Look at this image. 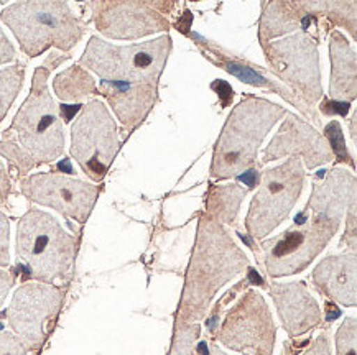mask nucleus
Listing matches in <instances>:
<instances>
[{
    "label": "nucleus",
    "mask_w": 357,
    "mask_h": 355,
    "mask_svg": "<svg viewBox=\"0 0 357 355\" xmlns=\"http://www.w3.org/2000/svg\"><path fill=\"white\" fill-rule=\"evenodd\" d=\"M277 327L267 301L257 290H247L229 309L216 339L242 355H272Z\"/></svg>",
    "instance_id": "11"
},
{
    "label": "nucleus",
    "mask_w": 357,
    "mask_h": 355,
    "mask_svg": "<svg viewBox=\"0 0 357 355\" xmlns=\"http://www.w3.org/2000/svg\"><path fill=\"white\" fill-rule=\"evenodd\" d=\"M25 79V65L17 63V65L8 66L6 70H0V122L6 118L10 111L12 104L15 102L17 95L20 94L22 86Z\"/></svg>",
    "instance_id": "24"
},
{
    "label": "nucleus",
    "mask_w": 357,
    "mask_h": 355,
    "mask_svg": "<svg viewBox=\"0 0 357 355\" xmlns=\"http://www.w3.org/2000/svg\"><path fill=\"white\" fill-rule=\"evenodd\" d=\"M10 265V222L0 212V268Z\"/></svg>",
    "instance_id": "29"
},
{
    "label": "nucleus",
    "mask_w": 357,
    "mask_h": 355,
    "mask_svg": "<svg viewBox=\"0 0 357 355\" xmlns=\"http://www.w3.org/2000/svg\"><path fill=\"white\" fill-rule=\"evenodd\" d=\"M198 349H199L198 355H227L226 352H222V350L219 349L216 344H213L211 347H209V352H208V344L206 342H199Z\"/></svg>",
    "instance_id": "38"
},
{
    "label": "nucleus",
    "mask_w": 357,
    "mask_h": 355,
    "mask_svg": "<svg viewBox=\"0 0 357 355\" xmlns=\"http://www.w3.org/2000/svg\"><path fill=\"white\" fill-rule=\"evenodd\" d=\"M173 42L170 35H162L150 42L117 47L91 36L79 65L96 72L102 81L126 84H158L170 58Z\"/></svg>",
    "instance_id": "6"
},
{
    "label": "nucleus",
    "mask_w": 357,
    "mask_h": 355,
    "mask_svg": "<svg viewBox=\"0 0 357 355\" xmlns=\"http://www.w3.org/2000/svg\"><path fill=\"white\" fill-rule=\"evenodd\" d=\"M245 196L247 189L241 188L239 184L213 186L208 194V201H206V216L222 226L236 224L241 204Z\"/></svg>",
    "instance_id": "21"
},
{
    "label": "nucleus",
    "mask_w": 357,
    "mask_h": 355,
    "mask_svg": "<svg viewBox=\"0 0 357 355\" xmlns=\"http://www.w3.org/2000/svg\"><path fill=\"white\" fill-rule=\"evenodd\" d=\"M303 7L314 15H324L333 24L344 26L356 40V2H303Z\"/></svg>",
    "instance_id": "23"
},
{
    "label": "nucleus",
    "mask_w": 357,
    "mask_h": 355,
    "mask_svg": "<svg viewBox=\"0 0 357 355\" xmlns=\"http://www.w3.org/2000/svg\"><path fill=\"white\" fill-rule=\"evenodd\" d=\"M357 320L356 316L346 317L336 332V354L357 355Z\"/></svg>",
    "instance_id": "28"
},
{
    "label": "nucleus",
    "mask_w": 357,
    "mask_h": 355,
    "mask_svg": "<svg viewBox=\"0 0 357 355\" xmlns=\"http://www.w3.org/2000/svg\"><path fill=\"white\" fill-rule=\"evenodd\" d=\"M287 109L264 97L247 95L229 113L213 153L211 178L226 181L241 176L257 163L259 148L264 139Z\"/></svg>",
    "instance_id": "3"
},
{
    "label": "nucleus",
    "mask_w": 357,
    "mask_h": 355,
    "mask_svg": "<svg viewBox=\"0 0 357 355\" xmlns=\"http://www.w3.org/2000/svg\"><path fill=\"white\" fill-rule=\"evenodd\" d=\"M0 18L30 58L53 47L70 52L86 31V25L66 2H17L3 8Z\"/></svg>",
    "instance_id": "5"
},
{
    "label": "nucleus",
    "mask_w": 357,
    "mask_h": 355,
    "mask_svg": "<svg viewBox=\"0 0 357 355\" xmlns=\"http://www.w3.org/2000/svg\"><path fill=\"white\" fill-rule=\"evenodd\" d=\"M63 299L65 290L40 281L24 283L13 293L7 309L8 326L29 352H36L45 344L50 324L58 316Z\"/></svg>",
    "instance_id": "12"
},
{
    "label": "nucleus",
    "mask_w": 357,
    "mask_h": 355,
    "mask_svg": "<svg viewBox=\"0 0 357 355\" xmlns=\"http://www.w3.org/2000/svg\"><path fill=\"white\" fill-rule=\"evenodd\" d=\"M22 194L31 203L52 207L65 217L84 224L98 201L99 188L58 173H36L20 183Z\"/></svg>",
    "instance_id": "13"
},
{
    "label": "nucleus",
    "mask_w": 357,
    "mask_h": 355,
    "mask_svg": "<svg viewBox=\"0 0 357 355\" xmlns=\"http://www.w3.org/2000/svg\"><path fill=\"white\" fill-rule=\"evenodd\" d=\"M268 70L283 81L301 106H314L323 97L318 40L298 33L262 47Z\"/></svg>",
    "instance_id": "9"
},
{
    "label": "nucleus",
    "mask_w": 357,
    "mask_h": 355,
    "mask_svg": "<svg viewBox=\"0 0 357 355\" xmlns=\"http://www.w3.org/2000/svg\"><path fill=\"white\" fill-rule=\"evenodd\" d=\"M219 56H222V61H219V65L224 66V70L227 72H231V74H234L236 77H239L241 81H244L247 84H252V86H257V88H268V89H273L277 90L278 89L270 83L268 79H265L264 76H260L255 72L252 68H247L242 65V63H237V61H232L231 58L227 56V54H219Z\"/></svg>",
    "instance_id": "26"
},
{
    "label": "nucleus",
    "mask_w": 357,
    "mask_h": 355,
    "mask_svg": "<svg viewBox=\"0 0 357 355\" xmlns=\"http://www.w3.org/2000/svg\"><path fill=\"white\" fill-rule=\"evenodd\" d=\"M305 211L311 212V219L301 212L295 219V227L262 244L264 267L270 278H282L306 270L340 230L341 216L319 209L305 207Z\"/></svg>",
    "instance_id": "7"
},
{
    "label": "nucleus",
    "mask_w": 357,
    "mask_h": 355,
    "mask_svg": "<svg viewBox=\"0 0 357 355\" xmlns=\"http://www.w3.org/2000/svg\"><path fill=\"white\" fill-rule=\"evenodd\" d=\"M311 24H318V15L306 10L303 2H264L259 20L260 47L298 29L308 33Z\"/></svg>",
    "instance_id": "19"
},
{
    "label": "nucleus",
    "mask_w": 357,
    "mask_h": 355,
    "mask_svg": "<svg viewBox=\"0 0 357 355\" xmlns=\"http://www.w3.org/2000/svg\"><path fill=\"white\" fill-rule=\"evenodd\" d=\"M15 250L31 278L54 285V281L70 278L76 258V239L52 214L31 207L17 224Z\"/></svg>",
    "instance_id": "4"
},
{
    "label": "nucleus",
    "mask_w": 357,
    "mask_h": 355,
    "mask_svg": "<svg viewBox=\"0 0 357 355\" xmlns=\"http://www.w3.org/2000/svg\"><path fill=\"white\" fill-rule=\"evenodd\" d=\"M211 89H214L219 94V99H221V106L222 107H227L229 104L232 102V99H234V90H232L231 84L226 83V81L216 79L211 84Z\"/></svg>",
    "instance_id": "34"
},
{
    "label": "nucleus",
    "mask_w": 357,
    "mask_h": 355,
    "mask_svg": "<svg viewBox=\"0 0 357 355\" xmlns=\"http://www.w3.org/2000/svg\"><path fill=\"white\" fill-rule=\"evenodd\" d=\"M10 193H12L10 178H8L6 165H3L2 160H0V206H3V204L7 203Z\"/></svg>",
    "instance_id": "35"
},
{
    "label": "nucleus",
    "mask_w": 357,
    "mask_h": 355,
    "mask_svg": "<svg viewBox=\"0 0 357 355\" xmlns=\"http://www.w3.org/2000/svg\"><path fill=\"white\" fill-rule=\"evenodd\" d=\"M53 66L45 63L36 68L31 79L29 97L13 117L10 129L15 139L3 136L0 142V155L20 173L35 166L58 160L65 152V130L59 117V107L48 90V77Z\"/></svg>",
    "instance_id": "2"
},
{
    "label": "nucleus",
    "mask_w": 357,
    "mask_h": 355,
    "mask_svg": "<svg viewBox=\"0 0 357 355\" xmlns=\"http://www.w3.org/2000/svg\"><path fill=\"white\" fill-rule=\"evenodd\" d=\"M268 291L290 338H301L321 324V309L303 283L272 281Z\"/></svg>",
    "instance_id": "16"
},
{
    "label": "nucleus",
    "mask_w": 357,
    "mask_h": 355,
    "mask_svg": "<svg viewBox=\"0 0 357 355\" xmlns=\"http://www.w3.org/2000/svg\"><path fill=\"white\" fill-rule=\"evenodd\" d=\"M121 148L116 120L104 102L89 101L82 106L71 127V157L96 183L107 175Z\"/></svg>",
    "instance_id": "10"
},
{
    "label": "nucleus",
    "mask_w": 357,
    "mask_h": 355,
    "mask_svg": "<svg viewBox=\"0 0 357 355\" xmlns=\"http://www.w3.org/2000/svg\"><path fill=\"white\" fill-rule=\"evenodd\" d=\"M13 283H15V278H13L12 273L0 268V308H2L3 301H6L8 291L12 290Z\"/></svg>",
    "instance_id": "36"
},
{
    "label": "nucleus",
    "mask_w": 357,
    "mask_h": 355,
    "mask_svg": "<svg viewBox=\"0 0 357 355\" xmlns=\"http://www.w3.org/2000/svg\"><path fill=\"white\" fill-rule=\"evenodd\" d=\"M98 93L111 104L112 111L127 130L145 120L158 101V84H126L100 81Z\"/></svg>",
    "instance_id": "17"
},
{
    "label": "nucleus",
    "mask_w": 357,
    "mask_h": 355,
    "mask_svg": "<svg viewBox=\"0 0 357 355\" xmlns=\"http://www.w3.org/2000/svg\"><path fill=\"white\" fill-rule=\"evenodd\" d=\"M249 267L229 230L209 216L199 219L178 309L180 322H199L224 285Z\"/></svg>",
    "instance_id": "1"
},
{
    "label": "nucleus",
    "mask_w": 357,
    "mask_h": 355,
    "mask_svg": "<svg viewBox=\"0 0 357 355\" xmlns=\"http://www.w3.org/2000/svg\"><path fill=\"white\" fill-rule=\"evenodd\" d=\"M0 355H29V349L12 331L0 332Z\"/></svg>",
    "instance_id": "30"
},
{
    "label": "nucleus",
    "mask_w": 357,
    "mask_h": 355,
    "mask_svg": "<svg viewBox=\"0 0 357 355\" xmlns=\"http://www.w3.org/2000/svg\"><path fill=\"white\" fill-rule=\"evenodd\" d=\"M351 124H352V132H351V134H352V140H356V112H354V116H352V122H351Z\"/></svg>",
    "instance_id": "40"
},
{
    "label": "nucleus",
    "mask_w": 357,
    "mask_h": 355,
    "mask_svg": "<svg viewBox=\"0 0 357 355\" xmlns=\"http://www.w3.org/2000/svg\"><path fill=\"white\" fill-rule=\"evenodd\" d=\"M93 22L99 33L114 40H137L167 31V10L173 3L150 2H89Z\"/></svg>",
    "instance_id": "14"
},
{
    "label": "nucleus",
    "mask_w": 357,
    "mask_h": 355,
    "mask_svg": "<svg viewBox=\"0 0 357 355\" xmlns=\"http://www.w3.org/2000/svg\"><path fill=\"white\" fill-rule=\"evenodd\" d=\"M324 139L328 140L329 147H331V152L334 157H336V161L341 163H347L354 168V160L347 152L346 143H344V136H342V130H341V124L337 120L329 122V124L324 127Z\"/></svg>",
    "instance_id": "27"
},
{
    "label": "nucleus",
    "mask_w": 357,
    "mask_h": 355,
    "mask_svg": "<svg viewBox=\"0 0 357 355\" xmlns=\"http://www.w3.org/2000/svg\"><path fill=\"white\" fill-rule=\"evenodd\" d=\"M296 157L305 161L308 170L334 160L328 140L296 113H288L272 142L265 148L262 163Z\"/></svg>",
    "instance_id": "15"
},
{
    "label": "nucleus",
    "mask_w": 357,
    "mask_h": 355,
    "mask_svg": "<svg viewBox=\"0 0 357 355\" xmlns=\"http://www.w3.org/2000/svg\"><path fill=\"white\" fill-rule=\"evenodd\" d=\"M329 53H331V81L329 95L336 102H352L357 95V65L356 52L349 40L334 30L329 36Z\"/></svg>",
    "instance_id": "20"
},
{
    "label": "nucleus",
    "mask_w": 357,
    "mask_h": 355,
    "mask_svg": "<svg viewBox=\"0 0 357 355\" xmlns=\"http://www.w3.org/2000/svg\"><path fill=\"white\" fill-rule=\"evenodd\" d=\"M303 186L305 168L300 158L290 157L282 165L265 170L245 219V230L250 239L264 240L287 221Z\"/></svg>",
    "instance_id": "8"
},
{
    "label": "nucleus",
    "mask_w": 357,
    "mask_h": 355,
    "mask_svg": "<svg viewBox=\"0 0 357 355\" xmlns=\"http://www.w3.org/2000/svg\"><path fill=\"white\" fill-rule=\"evenodd\" d=\"M328 309H329V313H328V321H333V320H337V316H340V309H337L336 306H331V303H328V306H326Z\"/></svg>",
    "instance_id": "39"
},
{
    "label": "nucleus",
    "mask_w": 357,
    "mask_h": 355,
    "mask_svg": "<svg viewBox=\"0 0 357 355\" xmlns=\"http://www.w3.org/2000/svg\"><path fill=\"white\" fill-rule=\"evenodd\" d=\"M356 203H351L347 207V222H346V234L342 237L341 245H347L351 248V253H356V239H357V209Z\"/></svg>",
    "instance_id": "31"
},
{
    "label": "nucleus",
    "mask_w": 357,
    "mask_h": 355,
    "mask_svg": "<svg viewBox=\"0 0 357 355\" xmlns=\"http://www.w3.org/2000/svg\"><path fill=\"white\" fill-rule=\"evenodd\" d=\"M301 355H331V342H329V332L324 331L318 336L317 340L310 345Z\"/></svg>",
    "instance_id": "32"
},
{
    "label": "nucleus",
    "mask_w": 357,
    "mask_h": 355,
    "mask_svg": "<svg viewBox=\"0 0 357 355\" xmlns=\"http://www.w3.org/2000/svg\"><path fill=\"white\" fill-rule=\"evenodd\" d=\"M349 102H336V101H323L321 102V112L326 116H334V113H340V116H346L349 112Z\"/></svg>",
    "instance_id": "37"
},
{
    "label": "nucleus",
    "mask_w": 357,
    "mask_h": 355,
    "mask_svg": "<svg viewBox=\"0 0 357 355\" xmlns=\"http://www.w3.org/2000/svg\"><path fill=\"white\" fill-rule=\"evenodd\" d=\"M53 89L63 102H79L88 95L98 94L94 77L82 66H71L59 72L53 81Z\"/></svg>",
    "instance_id": "22"
},
{
    "label": "nucleus",
    "mask_w": 357,
    "mask_h": 355,
    "mask_svg": "<svg viewBox=\"0 0 357 355\" xmlns=\"http://www.w3.org/2000/svg\"><path fill=\"white\" fill-rule=\"evenodd\" d=\"M15 48H13L10 40L7 38V35L3 33L2 26H0V66L15 61Z\"/></svg>",
    "instance_id": "33"
},
{
    "label": "nucleus",
    "mask_w": 357,
    "mask_h": 355,
    "mask_svg": "<svg viewBox=\"0 0 357 355\" xmlns=\"http://www.w3.org/2000/svg\"><path fill=\"white\" fill-rule=\"evenodd\" d=\"M199 331V322L178 321L170 355H198V344H196V339H198Z\"/></svg>",
    "instance_id": "25"
},
{
    "label": "nucleus",
    "mask_w": 357,
    "mask_h": 355,
    "mask_svg": "<svg viewBox=\"0 0 357 355\" xmlns=\"http://www.w3.org/2000/svg\"><path fill=\"white\" fill-rule=\"evenodd\" d=\"M313 283L319 293L346 308L357 304V255H329L314 267Z\"/></svg>",
    "instance_id": "18"
}]
</instances>
